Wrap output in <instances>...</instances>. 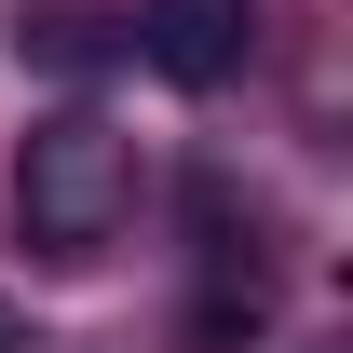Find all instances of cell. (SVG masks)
<instances>
[{
	"label": "cell",
	"mask_w": 353,
	"mask_h": 353,
	"mask_svg": "<svg viewBox=\"0 0 353 353\" xmlns=\"http://www.w3.org/2000/svg\"><path fill=\"white\" fill-rule=\"evenodd\" d=\"M163 82H190V95H218L231 68H245V41H259V0H136V28H123Z\"/></svg>",
	"instance_id": "obj_2"
},
{
	"label": "cell",
	"mask_w": 353,
	"mask_h": 353,
	"mask_svg": "<svg viewBox=\"0 0 353 353\" xmlns=\"http://www.w3.org/2000/svg\"><path fill=\"white\" fill-rule=\"evenodd\" d=\"M14 218H28V245H54V259H95V245L136 218V136L109 123V109L28 123V150H14Z\"/></svg>",
	"instance_id": "obj_1"
},
{
	"label": "cell",
	"mask_w": 353,
	"mask_h": 353,
	"mask_svg": "<svg viewBox=\"0 0 353 353\" xmlns=\"http://www.w3.org/2000/svg\"><path fill=\"white\" fill-rule=\"evenodd\" d=\"M14 54H28V68H109V54H123V14H109V0H28V14H14Z\"/></svg>",
	"instance_id": "obj_3"
},
{
	"label": "cell",
	"mask_w": 353,
	"mask_h": 353,
	"mask_svg": "<svg viewBox=\"0 0 353 353\" xmlns=\"http://www.w3.org/2000/svg\"><path fill=\"white\" fill-rule=\"evenodd\" d=\"M0 353H28V326H14V312H0Z\"/></svg>",
	"instance_id": "obj_4"
}]
</instances>
